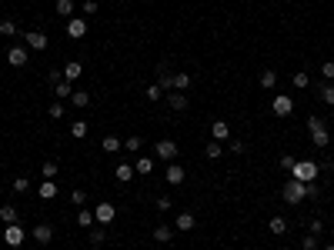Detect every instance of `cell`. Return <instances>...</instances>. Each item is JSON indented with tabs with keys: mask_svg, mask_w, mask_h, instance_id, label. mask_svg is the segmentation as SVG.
Masks as SVG:
<instances>
[{
	"mask_svg": "<svg viewBox=\"0 0 334 250\" xmlns=\"http://www.w3.org/2000/svg\"><path fill=\"white\" fill-rule=\"evenodd\" d=\"M308 130H311V133L314 130H324V120L321 117H308Z\"/></svg>",
	"mask_w": 334,
	"mask_h": 250,
	"instance_id": "cell-45",
	"label": "cell"
},
{
	"mask_svg": "<svg viewBox=\"0 0 334 250\" xmlns=\"http://www.w3.org/2000/svg\"><path fill=\"white\" fill-rule=\"evenodd\" d=\"M94 217H97L100 227L114 224V204H97V207H94Z\"/></svg>",
	"mask_w": 334,
	"mask_h": 250,
	"instance_id": "cell-8",
	"label": "cell"
},
{
	"mask_svg": "<svg viewBox=\"0 0 334 250\" xmlns=\"http://www.w3.org/2000/svg\"><path fill=\"white\" fill-rule=\"evenodd\" d=\"M157 87H161V90H170V87H174V74H170L164 64L157 67Z\"/></svg>",
	"mask_w": 334,
	"mask_h": 250,
	"instance_id": "cell-14",
	"label": "cell"
},
{
	"mask_svg": "<svg viewBox=\"0 0 334 250\" xmlns=\"http://www.w3.org/2000/svg\"><path fill=\"white\" fill-rule=\"evenodd\" d=\"M291 177H294V180H304V184H311V180H318V163H314V160H294Z\"/></svg>",
	"mask_w": 334,
	"mask_h": 250,
	"instance_id": "cell-2",
	"label": "cell"
},
{
	"mask_svg": "<svg viewBox=\"0 0 334 250\" xmlns=\"http://www.w3.org/2000/svg\"><path fill=\"white\" fill-rule=\"evenodd\" d=\"M154 153L164 163H174V157H177V143H174V140H157L154 143Z\"/></svg>",
	"mask_w": 334,
	"mask_h": 250,
	"instance_id": "cell-3",
	"label": "cell"
},
{
	"mask_svg": "<svg viewBox=\"0 0 334 250\" xmlns=\"http://www.w3.org/2000/svg\"><path fill=\"white\" fill-rule=\"evenodd\" d=\"M291 84H294L298 90H304L308 84H311V80H308V74H294V77H291Z\"/></svg>",
	"mask_w": 334,
	"mask_h": 250,
	"instance_id": "cell-39",
	"label": "cell"
},
{
	"mask_svg": "<svg viewBox=\"0 0 334 250\" xmlns=\"http://www.w3.org/2000/svg\"><path fill=\"white\" fill-rule=\"evenodd\" d=\"M84 33H87V17H84V20H67V37L80 40Z\"/></svg>",
	"mask_w": 334,
	"mask_h": 250,
	"instance_id": "cell-11",
	"label": "cell"
},
{
	"mask_svg": "<svg viewBox=\"0 0 334 250\" xmlns=\"http://www.w3.org/2000/svg\"><path fill=\"white\" fill-rule=\"evenodd\" d=\"M70 104L84 110V107H87V104H90V97H87V94H84V90H74V97H70Z\"/></svg>",
	"mask_w": 334,
	"mask_h": 250,
	"instance_id": "cell-31",
	"label": "cell"
},
{
	"mask_svg": "<svg viewBox=\"0 0 334 250\" xmlns=\"http://www.w3.org/2000/svg\"><path fill=\"white\" fill-rule=\"evenodd\" d=\"M318 94H321V100H324V104H331V107H334V84H331V80H324Z\"/></svg>",
	"mask_w": 334,
	"mask_h": 250,
	"instance_id": "cell-26",
	"label": "cell"
},
{
	"mask_svg": "<svg viewBox=\"0 0 334 250\" xmlns=\"http://www.w3.org/2000/svg\"><path fill=\"white\" fill-rule=\"evenodd\" d=\"M167 184L170 187L184 184V167H180V163H167Z\"/></svg>",
	"mask_w": 334,
	"mask_h": 250,
	"instance_id": "cell-13",
	"label": "cell"
},
{
	"mask_svg": "<svg viewBox=\"0 0 334 250\" xmlns=\"http://www.w3.org/2000/svg\"><path fill=\"white\" fill-rule=\"evenodd\" d=\"M33 240H37V244H50V240H54V227H50V224H37V227H33Z\"/></svg>",
	"mask_w": 334,
	"mask_h": 250,
	"instance_id": "cell-12",
	"label": "cell"
},
{
	"mask_svg": "<svg viewBox=\"0 0 334 250\" xmlns=\"http://www.w3.org/2000/svg\"><path fill=\"white\" fill-rule=\"evenodd\" d=\"M291 167H294V157L284 153V157H281V170H291Z\"/></svg>",
	"mask_w": 334,
	"mask_h": 250,
	"instance_id": "cell-49",
	"label": "cell"
},
{
	"mask_svg": "<svg viewBox=\"0 0 334 250\" xmlns=\"http://www.w3.org/2000/svg\"><path fill=\"white\" fill-rule=\"evenodd\" d=\"M97 0H84V17H94V13H97Z\"/></svg>",
	"mask_w": 334,
	"mask_h": 250,
	"instance_id": "cell-43",
	"label": "cell"
},
{
	"mask_svg": "<svg viewBox=\"0 0 334 250\" xmlns=\"http://www.w3.org/2000/svg\"><path fill=\"white\" fill-rule=\"evenodd\" d=\"M311 140H314V147H321V150H324V147L331 143V133H328V127H324V130H314Z\"/></svg>",
	"mask_w": 334,
	"mask_h": 250,
	"instance_id": "cell-22",
	"label": "cell"
},
{
	"mask_svg": "<svg viewBox=\"0 0 334 250\" xmlns=\"http://www.w3.org/2000/svg\"><path fill=\"white\" fill-rule=\"evenodd\" d=\"M0 220L3 224H17V210L13 207H0Z\"/></svg>",
	"mask_w": 334,
	"mask_h": 250,
	"instance_id": "cell-33",
	"label": "cell"
},
{
	"mask_svg": "<svg viewBox=\"0 0 334 250\" xmlns=\"http://www.w3.org/2000/svg\"><path fill=\"white\" fill-rule=\"evenodd\" d=\"M170 207H174V204H170V200H167V197H161V200H157V210H161V214H167V210H170Z\"/></svg>",
	"mask_w": 334,
	"mask_h": 250,
	"instance_id": "cell-50",
	"label": "cell"
},
{
	"mask_svg": "<svg viewBox=\"0 0 334 250\" xmlns=\"http://www.w3.org/2000/svg\"><path fill=\"white\" fill-rule=\"evenodd\" d=\"M0 33H3V37H13V33H17V23L13 20H0Z\"/></svg>",
	"mask_w": 334,
	"mask_h": 250,
	"instance_id": "cell-37",
	"label": "cell"
},
{
	"mask_svg": "<svg viewBox=\"0 0 334 250\" xmlns=\"http://www.w3.org/2000/svg\"><path fill=\"white\" fill-rule=\"evenodd\" d=\"M7 64L10 67H23L27 64V50H23V47H7Z\"/></svg>",
	"mask_w": 334,
	"mask_h": 250,
	"instance_id": "cell-9",
	"label": "cell"
},
{
	"mask_svg": "<svg viewBox=\"0 0 334 250\" xmlns=\"http://www.w3.org/2000/svg\"><path fill=\"white\" fill-rule=\"evenodd\" d=\"M114 177H117L121 184H127V180L134 177V167H131V163H117V170H114Z\"/></svg>",
	"mask_w": 334,
	"mask_h": 250,
	"instance_id": "cell-19",
	"label": "cell"
},
{
	"mask_svg": "<svg viewBox=\"0 0 334 250\" xmlns=\"http://www.w3.org/2000/svg\"><path fill=\"white\" fill-rule=\"evenodd\" d=\"M80 74H84V67H80L77 60L64 64V80H70V84H74V80H80Z\"/></svg>",
	"mask_w": 334,
	"mask_h": 250,
	"instance_id": "cell-15",
	"label": "cell"
},
{
	"mask_svg": "<svg viewBox=\"0 0 334 250\" xmlns=\"http://www.w3.org/2000/svg\"><path fill=\"white\" fill-rule=\"evenodd\" d=\"M267 227H271V234H278V237H281V234H288V220H284V217H271Z\"/></svg>",
	"mask_w": 334,
	"mask_h": 250,
	"instance_id": "cell-28",
	"label": "cell"
},
{
	"mask_svg": "<svg viewBox=\"0 0 334 250\" xmlns=\"http://www.w3.org/2000/svg\"><path fill=\"white\" fill-rule=\"evenodd\" d=\"M271 107H274V117H288L291 110H294V100H291L288 94H278V97H274V104H271Z\"/></svg>",
	"mask_w": 334,
	"mask_h": 250,
	"instance_id": "cell-5",
	"label": "cell"
},
{
	"mask_svg": "<svg viewBox=\"0 0 334 250\" xmlns=\"http://www.w3.org/2000/svg\"><path fill=\"white\" fill-rule=\"evenodd\" d=\"M204 157H211V160H221V157H224L221 140H211V143H207V147H204Z\"/></svg>",
	"mask_w": 334,
	"mask_h": 250,
	"instance_id": "cell-17",
	"label": "cell"
},
{
	"mask_svg": "<svg viewBox=\"0 0 334 250\" xmlns=\"http://www.w3.org/2000/svg\"><path fill=\"white\" fill-rule=\"evenodd\" d=\"M177 230H184V234H187V230H194V214H187V210H184V214H177Z\"/></svg>",
	"mask_w": 334,
	"mask_h": 250,
	"instance_id": "cell-25",
	"label": "cell"
},
{
	"mask_svg": "<svg viewBox=\"0 0 334 250\" xmlns=\"http://www.w3.org/2000/svg\"><path fill=\"white\" fill-rule=\"evenodd\" d=\"M77 224H80L84 230H90L94 224H97V217H94V210H80V214H77Z\"/></svg>",
	"mask_w": 334,
	"mask_h": 250,
	"instance_id": "cell-21",
	"label": "cell"
},
{
	"mask_svg": "<svg viewBox=\"0 0 334 250\" xmlns=\"http://www.w3.org/2000/svg\"><path fill=\"white\" fill-rule=\"evenodd\" d=\"M74 13V0H57V17H70Z\"/></svg>",
	"mask_w": 334,
	"mask_h": 250,
	"instance_id": "cell-30",
	"label": "cell"
},
{
	"mask_svg": "<svg viewBox=\"0 0 334 250\" xmlns=\"http://www.w3.org/2000/svg\"><path fill=\"white\" fill-rule=\"evenodd\" d=\"M47 80H50V84H60V80H64V70H60V67H54V70H50V74H47Z\"/></svg>",
	"mask_w": 334,
	"mask_h": 250,
	"instance_id": "cell-44",
	"label": "cell"
},
{
	"mask_svg": "<svg viewBox=\"0 0 334 250\" xmlns=\"http://www.w3.org/2000/svg\"><path fill=\"white\" fill-rule=\"evenodd\" d=\"M70 133H74V137H87V124H84V120H74V124H70Z\"/></svg>",
	"mask_w": 334,
	"mask_h": 250,
	"instance_id": "cell-36",
	"label": "cell"
},
{
	"mask_svg": "<svg viewBox=\"0 0 334 250\" xmlns=\"http://www.w3.org/2000/svg\"><path fill=\"white\" fill-rule=\"evenodd\" d=\"M321 227H324L321 220H311V224H308V230H311V234H321Z\"/></svg>",
	"mask_w": 334,
	"mask_h": 250,
	"instance_id": "cell-51",
	"label": "cell"
},
{
	"mask_svg": "<svg viewBox=\"0 0 334 250\" xmlns=\"http://www.w3.org/2000/svg\"><path fill=\"white\" fill-rule=\"evenodd\" d=\"M87 237H90V244H94V247H100V244L107 240V230H104V227H90Z\"/></svg>",
	"mask_w": 334,
	"mask_h": 250,
	"instance_id": "cell-23",
	"label": "cell"
},
{
	"mask_svg": "<svg viewBox=\"0 0 334 250\" xmlns=\"http://www.w3.org/2000/svg\"><path fill=\"white\" fill-rule=\"evenodd\" d=\"M70 200H74V204H87V194H84V190H74V194H70Z\"/></svg>",
	"mask_w": 334,
	"mask_h": 250,
	"instance_id": "cell-48",
	"label": "cell"
},
{
	"mask_svg": "<svg viewBox=\"0 0 334 250\" xmlns=\"http://www.w3.org/2000/svg\"><path fill=\"white\" fill-rule=\"evenodd\" d=\"M40 174H44V177H47V180H54V177H57V174H60V167H57V163H54V160H47V163H44V167H40Z\"/></svg>",
	"mask_w": 334,
	"mask_h": 250,
	"instance_id": "cell-32",
	"label": "cell"
},
{
	"mask_svg": "<svg viewBox=\"0 0 334 250\" xmlns=\"http://www.w3.org/2000/svg\"><path fill=\"white\" fill-rule=\"evenodd\" d=\"M324 250H334V244H328V247H324Z\"/></svg>",
	"mask_w": 334,
	"mask_h": 250,
	"instance_id": "cell-53",
	"label": "cell"
},
{
	"mask_svg": "<svg viewBox=\"0 0 334 250\" xmlns=\"http://www.w3.org/2000/svg\"><path fill=\"white\" fill-rule=\"evenodd\" d=\"M27 187H30V180H27V177H13V190H17V194H23Z\"/></svg>",
	"mask_w": 334,
	"mask_h": 250,
	"instance_id": "cell-42",
	"label": "cell"
},
{
	"mask_svg": "<svg viewBox=\"0 0 334 250\" xmlns=\"http://www.w3.org/2000/svg\"><path fill=\"white\" fill-rule=\"evenodd\" d=\"M100 147H104V150H107V153H117V150H121V147H124V143L117 140V137H104V140H100Z\"/></svg>",
	"mask_w": 334,
	"mask_h": 250,
	"instance_id": "cell-29",
	"label": "cell"
},
{
	"mask_svg": "<svg viewBox=\"0 0 334 250\" xmlns=\"http://www.w3.org/2000/svg\"><path fill=\"white\" fill-rule=\"evenodd\" d=\"M47 114H50V117H54V120H60V117H64V114H67V107H64V104H60V100H54Z\"/></svg>",
	"mask_w": 334,
	"mask_h": 250,
	"instance_id": "cell-35",
	"label": "cell"
},
{
	"mask_svg": "<svg viewBox=\"0 0 334 250\" xmlns=\"http://www.w3.org/2000/svg\"><path fill=\"white\" fill-rule=\"evenodd\" d=\"M151 170H154V160H151V157H137V163H134V174L147 177Z\"/></svg>",
	"mask_w": 334,
	"mask_h": 250,
	"instance_id": "cell-16",
	"label": "cell"
},
{
	"mask_svg": "<svg viewBox=\"0 0 334 250\" xmlns=\"http://www.w3.org/2000/svg\"><path fill=\"white\" fill-rule=\"evenodd\" d=\"M321 74H324V80H334V60H328V64L321 67Z\"/></svg>",
	"mask_w": 334,
	"mask_h": 250,
	"instance_id": "cell-47",
	"label": "cell"
},
{
	"mask_svg": "<svg viewBox=\"0 0 334 250\" xmlns=\"http://www.w3.org/2000/svg\"><path fill=\"white\" fill-rule=\"evenodd\" d=\"M57 100H67V97H74V84H70V80H60V84H57Z\"/></svg>",
	"mask_w": 334,
	"mask_h": 250,
	"instance_id": "cell-20",
	"label": "cell"
},
{
	"mask_svg": "<svg viewBox=\"0 0 334 250\" xmlns=\"http://www.w3.org/2000/svg\"><path fill=\"white\" fill-rule=\"evenodd\" d=\"M190 87V74H174V90H187Z\"/></svg>",
	"mask_w": 334,
	"mask_h": 250,
	"instance_id": "cell-34",
	"label": "cell"
},
{
	"mask_svg": "<svg viewBox=\"0 0 334 250\" xmlns=\"http://www.w3.org/2000/svg\"><path fill=\"white\" fill-rule=\"evenodd\" d=\"M144 97H147V100H161V97H164V90L157 87V84H151V87L144 90Z\"/></svg>",
	"mask_w": 334,
	"mask_h": 250,
	"instance_id": "cell-38",
	"label": "cell"
},
{
	"mask_svg": "<svg viewBox=\"0 0 334 250\" xmlns=\"http://www.w3.org/2000/svg\"><path fill=\"white\" fill-rule=\"evenodd\" d=\"M23 40H27V47H33V50H47V33L44 30H27Z\"/></svg>",
	"mask_w": 334,
	"mask_h": 250,
	"instance_id": "cell-7",
	"label": "cell"
},
{
	"mask_svg": "<svg viewBox=\"0 0 334 250\" xmlns=\"http://www.w3.org/2000/svg\"><path fill=\"white\" fill-rule=\"evenodd\" d=\"M281 197H284V204H291V207H301V200L308 197V190H304V180H294V177H291L288 184L281 187Z\"/></svg>",
	"mask_w": 334,
	"mask_h": 250,
	"instance_id": "cell-1",
	"label": "cell"
},
{
	"mask_svg": "<svg viewBox=\"0 0 334 250\" xmlns=\"http://www.w3.org/2000/svg\"><path fill=\"white\" fill-rule=\"evenodd\" d=\"M124 150L137 153V150H141V137H127V140H124Z\"/></svg>",
	"mask_w": 334,
	"mask_h": 250,
	"instance_id": "cell-40",
	"label": "cell"
},
{
	"mask_svg": "<svg viewBox=\"0 0 334 250\" xmlns=\"http://www.w3.org/2000/svg\"><path fill=\"white\" fill-rule=\"evenodd\" d=\"M37 194L44 197V200H54V197H57V184H54V180H44V184H40V190H37Z\"/></svg>",
	"mask_w": 334,
	"mask_h": 250,
	"instance_id": "cell-24",
	"label": "cell"
},
{
	"mask_svg": "<svg viewBox=\"0 0 334 250\" xmlns=\"http://www.w3.org/2000/svg\"><path fill=\"white\" fill-rule=\"evenodd\" d=\"M187 104H190V100H187L184 90H170V94H167V107L177 110V114H180V110H187Z\"/></svg>",
	"mask_w": 334,
	"mask_h": 250,
	"instance_id": "cell-6",
	"label": "cell"
},
{
	"mask_svg": "<svg viewBox=\"0 0 334 250\" xmlns=\"http://www.w3.org/2000/svg\"><path fill=\"white\" fill-rule=\"evenodd\" d=\"M170 237H174V230L167 227V224H161V227H154V240H157V244H170Z\"/></svg>",
	"mask_w": 334,
	"mask_h": 250,
	"instance_id": "cell-18",
	"label": "cell"
},
{
	"mask_svg": "<svg viewBox=\"0 0 334 250\" xmlns=\"http://www.w3.org/2000/svg\"><path fill=\"white\" fill-rule=\"evenodd\" d=\"M304 190H308V197H311V200H318V197H321V187L314 184V180H311V184H304Z\"/></svg>",
	"mask_w": 334,
	"mask_h": 250,
	"instance_id": "cell-46",
	"label": "cell"
},
{
	"mask_svg": "<svg viewBox=\"0 0 334 250\" xmlns=\"http://www.w3.org/2000/svg\"><path fill=\"white\" fill-rule=\"evenodd\" d=\"M261 87L274 90V87H278V74H274V70H264V74H261Z\"/></svg>",
	"mask_w": 334,
	"mask_h": 250,
	"instance_id": "cell-27",
	"label": "cell"
},
{
	"mask_svg": "<svg viewBox=\"0 0 334 250\" xmlns=\"http://www.w3.org/2000/svg\"><path fill=\"white\" fill-rule=\"evenodd\" d=\"M211 137H214V140H231V124L214 120V124H211Z\"/></svg>",
	"mask_w": 334,
	"mask_h": 250,
	"instance_id": "cell-10",
	"label": "cell"
},
{
	"mask_svg": "<svg viewBox=\"0 0 334 250\" xmlns=\"http://www.w3.org/2000/svg\"><path fill=\"white\" fill-rule=\"evenodd\" d=\"M301 247L304 250H318V234H308V237L301 240Z\"/></svg>",
	"mask_w": 334,
	"mask_h": 250,
	"instance_id": "cell-41",
	"label": "cell"
},
{
	"mask_svg": "<svg viewBox=\"0 0 334 250\" xmlns=\"http://www.w3.org/2000/svg\"><path fill=\"white\" fill-rule=\"evenodd\" d=\"M23 237H27V230H23L20 224H7V230H3V240H7V247H20Z\"/></svg>",
	"mask_w": 334,
	"mask_h": 250,
	"instance_id": "cell-4",
	"label": "cell"
},
{
	"mask_svg": "<svg viewBox=\"0 0 334 250\" xmlns=\"http://www.w3.org/2000/svg\"><path fill=\"white\" fill-rule=\"evenodd\" d=\"M244 150V140H231V153H241Z\"/></svg>",
	"mask_w": 334,
	"mask_h": 250,
	"instance_id": "cell-52",
	"label": "cell"
}]
</instances>
